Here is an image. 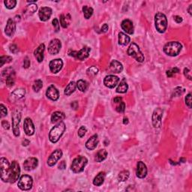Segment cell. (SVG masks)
I'll use <instances>...</instances> for the list:
<instances>
[{"label": "cell", "instance_id": "obj_1", "mask_svg": "<svg viewBox=\"0 0 192 192\" xmlns=\"http://www.w3.org/2000/svg\"><path fill=\"white\" fill-rule=\"evenodd\" d=\"M66 128V125L62 122H61V123H58L57 125H55L51 129L50 134H49V139H50V140L52 143H53V144L58 142L60 137L64 134Z\"/></svg>", "mask_w": 192, "mask_h": 192}, {"label": "cell", "instance_id": "obj_2", "mask_svg": "<svg viewBox=\"0 0 192 192\" xmlns=\"http://www.w3.org/2000/svg\"><path fill=\"white\" fill-rule=\"evenodd\" d=\"M182 44L177 41H171L166 44L164 47V51L170 56H176L179 55L182 50Z\"/></svg>", "mask_w": 192, "mask_h": 192}, {"label": "cell", "instance_id": "obj_3", "mask_svg": "<svg viewBox=\"0 0 192 192\" xmlns=\"http://www.w3.org/2000/svg\"><path fill=\"white\" fill-rule=\"evenodd\" d=\"M88 162L87 158L84 156H78L74 159L72 164H71V169L74 173H78L84 171V168L87 166Z\"/></svg>", "mask_w": 192, "mask_h": 192}, {"label": "cell", "instance_id": "obj_4", "mask_svg": "<svg viewBox=\"0 0 192 192\" xmlns=\"http://www.w3.org/2000/svg\"><path fill=\"white\" fill-rule=\"evenodd\" d=\"M155 24L158 32L160 33H164L167 29V17L162 13H158L155 16Z\"/></svg>", "mask_w": 192, "mask_h": 192}, {"label": "cell", "instance_id": "obj_5", "mask_svg": "<svg viewBox=\"0 0 192 192\" xmlns=\"http://www.w3.org/2000/svg\"><path fill=\"white\" fill-rule=\"evenodd\" d=\"M128 56H131V57L134 58L139 62H143L144 61V56L143 55L142 52L140 50L139 47L135 43L131 44L129 48L128 49Z\"/></svg>", "mask_w": 192, "mask_h": 192}, {"label": "cell", "instance_id": "obj_6", "mask_svg": "<svg viewBox=\"0 0 192 192\" xmlns=\"http://www.w3.org/2000/svg\"><path fill=\"white\" fill-rule=\"evenodd\" d=\"M10 165L9 161L5 158H2L0 160V172H1V179L5 183L9 182V175L10 171Z\"/></svg>", "mask_w": 192, "mask_h": 192}, {"label": "cell", "instance_id": "obj_7", "mask_svg": "<svg viewBox=\"0 0 192 192\" xmlns=\"http://www.w3.org/2000/svg\"><path fill=\"white\" fill-rule=\"evenodd\" d=\"M20 174V168L19 164L17 162L14 161L11 164L10 171L9 175V183H14L17 180H18Z\"/></svg>", "mask_w": 192, "mask_h": 192}, {"label": "cell", "instance_id": "obj_8", "mask_svg": "<svg viewBox=\"0 0 192 192\" xmlns=\"http://www.w3.org/2000/svg\"><path fill=\"white\" fill-rule=\"evenodd\" d=\"M12 119V127H13V132L16 137H18L20 135V129H19V124L20 122L21 119V112L18 109H16L13 114L11 116Z\"/></svg>", "mask_w": 192, "mask_h": 192}, {"label": "cell", "instance_id": "obj_9", "mask_svg": "<svg viewBox=\"0 0 192 192\" xmlns=\"http://www.w3.org/2000/svg\"><path fill=\"white\" fill-rule=\"evenodd\" d=\"M32 183H33V181H32V178L30 176L23 175L19 180L17 185L23 191H28L32 188Z\"/></svg>", "mask_w": 192, "mask_h": 192}, {"label": "cell", "instance_id": "obj_10", "mask_svg": "<svg viewBox=\"0 0 192 192\" xmlns=\"http://www.w3.org/2000/svg\"><path fill=\"white\" fill-rule=\"evenodd\" d=\"M62 44L59 39H53L52 41H50V44H49L48 46V53L50 55H56L59 53V52L60 51V49H61Z\"/></svg>", "mask_w": 192, "mask_h": 192}, {"label": "cell", "instance_id": "obj_11", "mask_svg": "<svg viewBox=\"0 0 192 192\" xmlns=\"http://www.w3.org/2000/svg\"><path fill=\"white\" fill-rule=\"evenodd\" d=\"M163 116V110L161 108H157L154 110L152 114V125L155 128H160L162 125V119Z\"/></svg>", "mask_w": 192, "mask_h": 192}, {"label": "cell", "instance_id": "obj_12", "mask_svg": "<svg viewBox=\"0 0 192 192\" xmlns=\"http://www.w3.org/2000/svg\"><path fill=\"white\" fill-rule=\"evenodd\" d=\"M62 156V150H60V149H56V150H55L53 153L50 155V157H49L48 160V164L50 167H53V166H54L55 164H56V162L61 158Z\"/></svg>", "mask_w": 192, "mask_h": 192}, {"label": "cell", "instance_id": "obj_13", "mask_svg": "<svg viewBox=\"0 0 192 192\" xmlns=\"http://www.w3.org/2000/svg\"><path fill=\"white\" fill-rule=\"evenodd\" d=\"M49 66H50V69L51 72L56 74L62 68L63 62L61 59H53L50 62Z\"/></svg>", "mask_w": 192, "mask_h": 192}, {"label": "cell", "instance_id": "obj_14", "mask_svg": "<svg viewBox=\"0 0 192 192\" xmlns=\"http://www.w3.org/2000/svg\"><path fill=\"white\" fill-rule=\"evenodd\" d=\"M38 163V161L36 158H29L24 162L23 167L27 171H30L36 168Z\"/></svg>", "mask_w": 192, "mask_h": 192}, {"label": "cell", "instance_id": "obj_15", "mask_svg": "<svg viewBox=\"0 0 192 192\" xmlns=\"http://www.w3.org/2000/svg\"><path fill=\"white\" fill-rule=\"evenodd\" d=\"M119 81V78L116 77V76L108 75L105 77V80H104V84L107 87L112 89V88H114L118 84Z\"/></svg>", "mask_w": 192, "mask_h": 192}, {"label": "cell", "instance_id": "obj_16", "mask_svg": "<svg viewBox=\"0 0 192 192\" xmlns=\"http://www.w3.org/2000/svg\"><path fill=\"white\" fill-rule=\"evenodd\" d=\"M24 131L26 134L28 136H32L35 133V127H34L33 123L30 118H27L24 120Z\"/></svg>", "mask_w": 192, "mask_h": 192}, {"label": "cell", "instance_id": "obj_17", "mask_svg": "<svg viewBox=\"0 0 192 192\" xmlns=\"http://www.w3.org/2000/svg\"><path fill=\"white\" fill-rule=\"evenodd\" d=\"M52 15V9L49 7H42L39 10V18L42 21H47L50 18Z\"/></svg>", "mask_w": 192, "mask_h": 192}, {"label": "cell", "instance_id": "obj_18", "mask_svg": "<svg viewBox=\"0 0 192 192\" xmlns=\"http://www.w3.org/2000/svg\"><path fill=\"white\" fill-rule=\"evenodd\" d=\"M137 176L140 179H144L147 175V167L143 162H139L137 165Z\"/></svg>", "mask_w": 192, "mask_h": 192}, {"label": "cell", "instance_id": "obj_19", "mask_svg": "<svg viewBox=\"0 0 192 192\" xmlns=\"http://www.w3.org/2000/svg\"><path fill=\"white\" fill-rule=\"evenodd\" d=\"M46 95L48 98H50L52 101H57L59 97V91L57 90L56 87L54 86L51 85L47 89L46 92Z\"/></svg>", "mask_w": 192, "mask_h": 192}, {"label": "cell", "instance_id": "obj_20", "mask_svg": "<svg viewBox=\"0 0 192 192\" xmlns=\"http://www.w3.org/2000/svg\"><path fill=\"white\" fill-rule=\"evenodd\" d=\"M16 30V24L15 21L12 18H9L8 20L7 24H6L5 29V32L8 36L11 37L14 34Z\"/></svg>", "mask_w": 192, "mask_h": 192}, {"label": "cell", "instance_id": "obj_21", "mask_svg": "<svg viewBox=\"0 0 192 192\" xmlns=\"http://www.w3.org/2000/svg\"><path fill=\"white\" fill-rule=\"evenodd\" d=\"M26 94V91L24 89H15L9 97V101L11 102H14L19 99L22 98Z\"/></svg>", "mask_w": 192, "mask_h": 192}, {"label": "cell", "instance_id": "obj_22", "mask_svg": "<svg viewBox=\"0 0 192 192\" xmlns=\"http://www.w3.org/2000/svg\"><path fill=\"white\" fill-rule=\"evenodd\" d=\"M121 27L126 33L132 35L134 33V26L133 23L130 20H124L121 23Z\"/></svg>", "mask_w": 192, "mask_h": 192}, {"label": "cell", "instance_id": "obj_23", "mask_svg": "<svg viewBox=\"0 0 192 192\" xmlns=\"http://www.w3.org/2000/svg\"><path fill=\"white\" fill-rule=\"evenodd\" d=\"M90 51L91 49L89 47H84L80 51H76L75 58L80 60V61H84V59H86L89 56Z\"/></svg>", "mask_w": 192, "mask_h": 192}, {"label": "cell", "instance_id": "obj_24", "mask_svg": "<svg viewBox=\"0 0 192 192\" xmlns=\"http://www.w3.org/2000/svg\"><path fill=\"white\" fill-rule=\"evenodd\" d=\"M98 144V135L95 134L88 140L87 142L86 143V147L89 150H93L97 147Z\"/></svg>", "mask_w": 192, "mask_h": 192}, {"label": "cell", "instance_id": "obj_25", "mask_svg": "<svg viewBox=\"0 0 192 192\" xmlns=\"http://www.w3.org/2000/svg\"><path fill=\"white\" fill-rule=\"evenodd\" d=\"M44 49H45L44 44H41L39 45L38 48H36V50H35L34 55H35V57L36 58L37 60H38V62H41L43 61Z\"/></svg>", "mask_w": 192, "mask_h": 192}, {"label": "cell", "instance_id": "obj_26", "mask_svg": "<svg viewBox=\"0 0 192 192\" xmlns=\"http://www.w3.org/2000/svg\"><path fill=\"white\" fill-rule=\"evenodd\" d=\"M110 71L114 73H121L123 70V66L119 62L116 61V60H113L110 62Z\"/></svg>", "mask_w": 192, "mask_h": 192}, {"label": "cell", "instance_id": "obj_27", "mask_svg": "<svg viewBox=\"0 0 192 192\" xmlns=\"http://www.w3.org/2000/svg\"><path fill=\"white\" fill-rule=\"evenodd\" d=\"M105 179V172H101L98 174L97 176L95 177L93 180V184L96 186H100L102 184L104 183Z\"/></svg>", "mask_w": 192, "mask_h": 192}, {"label": "cell", "instance_id": "obj_28", "mask_svg": "<svg viewBox=\"0 0 192 192\" xmlns=\"http://www.w3.org/2000/svg\"><path fill=\"white\" fill-rule=\"evenodd\" d=\"M130 42V38L123 32L119 33V44L122 46H126Z\"/></svg>", "mask_w": 192, "mask_h": 192}, {"label": "cell", "instance_id": "obj_29", "mask_svg": "<svg viewBox=\"0 0 192 192\" xmlns=\"http://www.w3.org/2000/svg\"><path fill=\"white\" fill-rule=\"evenodd\" d=\"M107 152L105 150V149H101L98 152H97V154L95 155V161L97 162H103L104 160H105L107 158Z\"/></svg>", "mask_w": 192, "mask_h": 192}, {"label": "cell", "instance_id": "obj_30", "mask_svg": "<svg viewBox=\"0 0 192 192\" xmlns=\"http://www.w3.org/2000/svg\"><path fill=\"white\" fill-rule=\"evenodd\" d=\"M63 119H65V114L59 111L54 112L51 116V122L53 123H56V122L60 121V120H62Z\"/></svg>", "mask_w": 192, "mask_h": 192}, {"label": "cell", "instance_id": "obj_31", "mask_svg": "<svg viewBox=\"0 0 192 192\" xmlns=\"http://www.w3.org/2000/svg\"><path fill=\"white\" fill-rule=\"evenodd\" d=\"M128 86L127 84V82L125 81V79H123V80L120 82V84L119 85V87H117L116 92L118 93H125V92L128 91Z\"/></svg>", "mask_w": 192, "mask_h": 192}, {"label": "cell", "instance_id": "obj_32", "mask_svg": "<svg viewBox=\"0 0 192 192\" xmlns=\"http://www.w3.org/2000/svg\"><path fill=\"white\" fill-rule=\"evenodd\" d=\"M76 87H77V84L74 82H71L66 87V89H65V94L66 95H71L73 92L75 91Z\"/></svg>", "mask_w": 192, "mask_h": 192}, {"label": "cell", "instance_id": "obj_33", "mask_svg": "<svg viewBox=\"0 0 192 192\" xmlns=\"http://www.w3.org/2000/svg\"><path fill=\"white\" fill-rule=\"evenodd\" d=\"M14 71L11 72V74H8L6 76V80H5V82H6V85L8 86L9 87H11L14 86V82H15V75H14Z\"/></svg>", "mask_w": 192, "mask_h": 192}, {"label": "cell", "instance_id": "obj_34", "mask_svg": "<svg viewBox=\"0 0 192 192\" xmlns=\"http://www.w3.org/2000/svg\"><path fill=\"white\" fill-rule=\"evenodd\" d=\"M37 9H38V6L35 4H30L27 5L25 10V14L27 15H32L34 13L36 12Z\"/></svg>", "mask_w": 192, "mask_h": 192}, {"label": "cell", "instance_id": "obj_35", "mask_svg": "<svg viewBox=\"0 0 192 192\" xmlns=\"http://www.w3.org/2000/svg\"><path fill=\"white\" fill-rule=\"evenodd\" d=\"M83 12H84V17H85L86 19H89L92 17V14H93V9L85 5L83 8Z\"/></svg>", "mask_w": 192, "mask_h": 192}, {"label": "cell", "instance_id": "obj_36", "mask_svg": "<svg viewBox=\"0 0 192 192\" xmlns=\"http://www.w3.org/2000/svg\"><path fill=\"white\" fill-rule=\"evenodd\" d=\"M88 83L87 81L84 80H80L77 81V87L79 90H80L81 92H85L86 90L88 89Z\"/></svg>", "mask_w": 192, "mask_h": 192}, {"label": "cell", "instance_id": "obj_37", "mask_svg": "<svg viewBox=\"0 0 192 192\" xmlns=\"http://www.w3.org/2000/svg\"><path fill=\"white\" fill-rule=\"evenodd\" d=\"M129 172L128 170H123V171L120 172L119 174L118 179L120 182H125L126 180H128V179L129 178Z\"/></svg>", "mask_w": 192, "mask_h": 192}, {"label": "cell", "instance_id": "obj_38", "mask_svg": "<svg viewBox=\"0 0 192 192\" xmlns=\"http://www.w3.org/2000/svg\"><path fill=\"white\" fill-rule=\"evenodd\" d=\"M42 87H43V83H42V81L41 80H37L35 81V83H34L33 86H32V89H33V90L35 91V92H38L41 90Z\"/></svg>", "mask_w": 192, "mask_h": 192}, {"label": "cell", "instance_id": "obj_39", "mask_svg": "<svg viewBox=\"0 0 192 192\" xmlns=\"http://www.w3.org/2000/svg\"><path fill=\"white\" fill-rule=\"evenodd\" d=\"M4 4L8 9H12L17 5V1H15V0H6L4 2Z\"/></svg>", "mask_w": 192, "mask_h": 192}, {"label": "cell", "instance_id": "obj_40", "mask_svg": "<svg viewBox=\"0 0 192 192\" xmlns=\"http://www.w3.org/2000/svg\"><path fill=\"white\" fill-rule=\"evenodd\" d=\"M98 69L95 66H91L87 70V74L89 76H95L98 74Z\"/></svg>", "mask_w": 192, "mask_h": 192}, {"label": "cell", "instance_id": "obj_41", "mask_svg": "<svg viewBox=\"0 0 192 192\" xmlns=\"http://www.w3.org/2000/svg\"><path fill=\"white\" fill-rule=\"evenodd\" d=\"M60 23H61V26L63 28H67L68 24H69V23L68 22L67 18H66V17L64 14H62L60 16Z\"/></svg>", "mask_w": 192, "mask_h": 192}, {"label": "cell", "instance_id": "obj_42", "mask_svg": "<svg viewBox=\"0 0 192 192\" xmlns=\"http://www.w3.org/2000/svg\"><path fill=\"white\" fill-rule=\"evenodd\" d=\"M184 92H185V89L180 87H176L173 91V95L175 96V97H178V96L183 95Z\"/></svg>", "mask_w": 192, "mask_h": 192}, {"label": "cell", "instance_id": "obj_43", "mask_svg": "<svg viewBox=\"0 0 192 192\" xmlns=\"http://www.w3.org/2000/svg\"><path fill=\"white\" fill-rule=\"evenodd\" d=\"M179 72H180L179 68H172L171 70H168V71H167V77H173V74H177V73H179Z\"/></svg>", "mask_w": 192, "mask_h": 192}, {"label": "cell", "instance_id": "obj_44", "mask_svg": "<svg viewBox=\"0 0 192 192\" xmlns=\"http://www.w3.org/2000/svg\"><path fill=\"white\" fill-rule=\"evenodd\" d=\"M119 105L116 107V110L119 113H123L125 110V104L123 101H121L119 103Z\"/></svg>", "mask_w": 192, "mask_h": 192}, {"label": "cell", "instance_id": "obj_45", "mask_svg": "<svg viewBox=\"0 0 192 192\" xmlns=\"http://www.w3.org/2000/svg\"><path fill=\"white\" fill-rule=\"evenodd\" d=\"M12 60V58L10 57V56H2L0 59V61H1V66H4L5 63L10 62Z\"/></svg>", "mask_w": 192, "mask_h": 192}, {"label": "cell", "instance_id": "obj_46", "mask_svg": "<svg viewBox=\"0 0 192 192\" xmlns=\"http://www.w3.org/2000/svg\"><path fill=\"white\" fill-rule=\"evenodd\" d=\"M185 104L188 108H191V94L189 93L185 97Z\"/></svg>", "mask_w": 192, "mask_h": 192}, {"label": "cell", "instance_id": "obj_47", "mask_svg": "<svg viewBox=\"0 0 192 192\" xmlns=\"http://www.w3.org/2000/svg\"><path fill=\"white\" fill-rule=\"evenodd\" d=\"M87 128H85L84 126H81L80 128H79V130H78V135H79L80 137H83L84 136V135L86 134V132H87Z\"/></svg>", "mask_w": 192, "mask_h": 192}, {"label": "cell", "instance_id": "obj_48", "mask_svg": "<svg viewBox=\"0 0 192 192\" xmlns=\"http://www.w3.org/2000/svg\"><path fill=\"white\" fill-rule=\"evenodd\" d=\"M52 23H53V26L55 27V31L56 32H58L59 30V21L56 18H54L52 21Z\"/></svg>", "mask_w": 192, "mask_h": 192}, {"label": "cell", "instance_id": "obj_49", "mask_svg": "<svg viewBox=\"0 0 192 192\" xmlns=\"http://www.w3.org/2000/svg\"><path fill=\"white\" fill-rule=\"evenodd\" d=\"M0 108H1V116L2 117H4L6 115H7L8 113V111H7V109H6V107H5L4 105L2 104L1 105H0Z\"/></svg>", "mask_w": 192, "mask_h": 192}, {"label": "cell", "instance_id": "obj_50", "mask_svg": "<svg viewBox=\"0 0 192 192\" xmlns=\"http://www.w3.org/2000/svg\"><path fill=\"white\" fill-rule=\"evenodd\" d=\"M10 48V50H11V52H12L13 53H17V51H18V48H17V45L15 44H11L9 47Z\"/></svg>", "mask_w": 192, "mask_h": 192}, {"label": "cell", "instance_id": "obj_51", "mask_svg": "<svg viewBox=\"0 0 192 192\" xmlns=\"http://www.w3.org/2000/svg\"><path fill=\"white\" fill-rule=\"evenodd\" d=\"M29 66H30V60L29 59L28 57H26L23 61V67L25 68H28Z\"/></svg>", "mask_w": 192, "mask_h": 192}, {"label": "cell", "instance_id": "obj_52", "mask_svg": "<svg viewBox=\"0 0 192 192\" xmlns=\"http://www.w3.org/2000/svg\"><path fill=\"white\" fill-rule=\"evenodd\" d=\"M189 73H190V70L188 69V68H185V69H184V75H185V77L188 78V80H191V75L189 74Z\"/></svg>", "mask_w": 192, "mask_h": 192}, {"label": "cell", "instance_id": "obj_53", "mask_svg": "<svg viewBox=\"0 0 192 192\" xmlns=\"http://www.w3.org/2000/svg\"><path fill=\"white\" fill-rule=\"evenodd\" d=\"M2 127L5 128V129L8 130L10 128V124L9 123V122H7V121L2 122Z\"/></svg>", "mask_w": 192, "mask_h": 192}, {"label": "cell", "instance_id": "obj_54", "mask_svg": "<svg viewBox=\"0 0 192 192\" xmlns=\"http://www.w3.org/2000/svg\"><path fill=\"white\" fill-rule=\"evenodd\" d=\"M58 167H59V169H60V170H64V169L66 167V162H65L64 161H62V162H60V164H59Z\"/></svg>", "mask_w": 192, "mask_h": 192}, {"label": "cell", "instance_id": "obj_55", "mask_svg": "<svg viewBox=\"0 0 192 192\" xmlns=\"http://www.w3.org/2000/svg\"><path fill=\"white\" fill-rule=\"evenodd\" d=\"M101 32H107V30H108V25H107V23L104 24L103 26H102L101 29Z\"/></svg>", "mask_w": 192, "mask_h": 192}, {"label": "cell", "instance_id": "obj_56", "mask_svg": "<svg viewBox=\"0 0 192 192\" xmlns=\"http://www.w3.org/2000/svg\"><path fill=\"white\" fill-rule=\"evenodd\" d=\"M174 20L177 23H180L183 22V18L180 16H175L174 17Z\"/></svg>", "mask_w": 192, "mask_h": 192}, {"label": "cell", "instance_id": "obj_57", "mask_svg": "<svg viewBox=\"0 0 192 192\" xmlns=\"http://www.w3.org/2000/svg\"><path fill=\"white\" fill-rule=\"evenodd\" d=\"M113 101L115 102L116 104H119L121 101H123V98L121 97H116L114 99H113Z\"/></svg>", "mask_w": 192, "mask_h": 192}, {"label": "cell", "instance_id": "obj_58", "mask_svg": "<svg viewBox=\"0 0 192 192\" xmlns=\"http://www.w3.org/2000/svg\"><path fill=\"white\" fill-rule=\"evenodd\" d=\"M29 144H30V142H29V140H24L22 143L23 146H28Z\"/></svg>", "mask_w": 192, "mask_h": 192}, {"label": "cell", "instance_id": "obj_59", "mask_svg": "<svg viewBox=\"0 0 192 192\" xmlns=\"http://www.w3.org/2000/svg\"><path fill=\"white\" fill-rule=\"evenodd\" d=\"M123 123H124L125 125L128 124V118H124V121H123Z\"/></svg>", "mask_w": 192, "mask_h": 192}, {"label": "cell", "instance_id": "obj_60", "mask_svg": "<svg viewBox=\"0 0 192 192\" xmlns=\"http://www.w3.org/2000/svg\"><path fill=\"white\" fill-rule=\"evenodd\" d=\"M191 7H192V5H191L189 6V8H188V12H189L190 15H191Z\"/></svg>", "mask_w": 192, "mask_h": 192}]
</instances>
